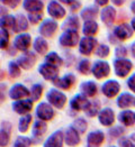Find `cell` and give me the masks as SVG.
<instances>
[{
  "label": "cell",
  "instance_id": "83f0119b",
  "mask_svg": "<svg viewBox=\"0 0 135 147\" xmlns=\"http://www.w3.org/2000/svg\"><path fill=\"white\" fill-rule=\"evenodd\" d=\"M63 145V134L61 130H56L45 140L44 147H62Z\"/></svg>",
  "mask_w": 135,
  "mask_h": 147
},
{
  "label": "cell",
  "instance_id": "ee69618b",
  "mask_svg": "<svg viewBox=\"0 0 135 147\" xmlns=\"http://www.w3.org/2000/svg\"><path fill=\"white\" fill-rule=\"evenodd\" d=\"M73 127L80 133V134H83L87 130V123L85 119L82 118H78L73 121Z\"/></svg>",
  "mask_w": 135,
  "mask_h": 147
},
{
  "label": "cell",
  "instance_id": "9a60e30c",
  "mask_svg": "<svg viewBox=\"0 0 135 147\" xmlns=\"http://www.w3.org/2000/svg\"><path fill=\"white\" fill-rule=\"evenodd\" d=\"M31 94V90H28L27 88L20 83H16L10 88L9 90V98L12 100H20L26 97H28Z\"/></svg>",
  "mask_w": 135,
  "mask_h": 147
},
{
  "label": "cell",
  "instance_id": "6f0895ef",
  "mask_svg": "<svg viewBox=\"0 0 135 147\" xmlns=\"http://www.w3.org/2000/svg\"><path fill=\"white\" fill-rule=\"evenodd\" d=\"M130 9H131V12H132V13L135 16V0H134V1H132L131 6H130Z\"/></svg>",
  "mask_w": 135,
  "mask_h": 147
},
{
  "label": "cell",
  "instance_id": "ffe728a7",
  "mask_svg": "<svg viewBox=\"0 0 135 147\" xmlns=\"http://www.w3.org/2000/svg\"><path fill=\"white\" fill-rule=\"evenodd\" d=\"M29 27V20L27 18V16H25L23 13H17L16 15V24L12 29L14 33L20 34V33H25Z\"/></svg>",
  "mask_w": 135,
  "mask_h": 147
},
{
  "label": "cell",
  "instance_id": "5bb4252c",
  "mask_svg": "<svg viewBox=\"0 0 135 147\" xmlns=\"http://www.w3.org/2000/svg\"><path fill=\"white\" fill-rule=\"evenodd\" d=\"M53 106L49 102H41L36 107V116L41 120H51L54 117Z\"/></svg>",
  "mask_w": 135,
  "mask_h": 147
},
{
  "label": "cell",
  "instance_id": "680465c9",
  "mask_svg": "<svg viewBox=\"0 0 135 147\" xmlns=\"http://www.w3.org/2000/svg\"><path fill=\"white\" fill-rule=\"evenodd\" d=\"M12 1H14V0H1V5H5V6H10Z\"/></svg>",
  "mask_w": 135,
  "mask_h": 147
},
{
  "label": "cell",
  "instance_id": "c3c4849f",
  "mask_svg": "<svg viewBox=\"0 0 135 147\" xmlns=\"http://www.w3.org/2000/svg\"><path fill=\"white\" fill-rule=\"evenodd\" d=\"M69 8H70V11L71 12L78 11V10L81 8V1H80V0H74L73 2L69 6Z\"/></svg>",
  "mask_w": 135,
  "mask_h": 147
},
{
  "label": "cell",
  "instance_id": "44dd1931",
  "mask_svg": "<svg viewBox=\"0 0 135 147\" xmlns=\"http://www.w3.org/2000/svg\"><path fill=\"white\" fill-rule=\"evenodd\" d=\"M80 26H81L80 25V17L74 15V13H71L65 18V20L61 25V28L62 30H68V29L78 30L80 28Z\"/></svg>",
  "mask_w": 135,
  "mask_h": 147
},
{
  "label": "cell",
  "instance_id": "f6af8a7d",
  "mask_svg": "<svg viewBox=\"0 0 135 147\" xmlns=\"http://www.w3.org/2000/svg\"><path fill=\"white\" fill-rule=\"evenodd\" d=\"M32 144L31 138L28 137H18L14 144V147H29Z\"/></svg>",
  "mask_w": 135,
  "mask_h": 147
},
{
  "label": "cell",
  "instance_id": "8d00e7d4",
  "mask_svg": "<svg viewBox=\"0 0 135 147\" xmlns=\"http://www.w3.org/2000/svg\"><path fill=\"white\" fill-rule=\"evenodd\" d=\"M91 69H92L91 67V63L88 59H82L77 65V70L81 74H83V75H88L89 72L91 71Z\"/></svg>",
  "mask_w": 135,
  "mask_h": 147
},
{
  "label": "cell",
  "instance_id": "9f6ffc18",
  "mask_svg": "<svg viewBox=\"0 0 135 147\" xmlns=\"http://www.w3.org/2000/svg\"><path fill=\"white\" fill-rule=\"evenodd\" d=\"M131 53H132L133 57L135 59V40L131 44Z\"/></svg>",
  "mask_w": 135,
  "mask_h": 147
},
{
  "label": "cell",
  "instance_id": "9c48e42d",
  "mask_svg": "<svg viewBox=\"0 0 135 147\" xmlns=\"http://www.w3.org/2000/svg\"><path fill=\"white\" fill-rule=\"evenodd\" d=\"M91 73L98 80L107 78L111 73V65L106 61H96L92 65Z\"/></svg>",
  "mask_w": 135,
  "mask_h": 147
},
{
  "label": "cell",
  "instance_id": "e0dca14e",
  "mask_svg": "<svg viewBox=\"0 0 135 147\" xmlns=\"http://www.w3.org/2000/svg\"><path fill=\"white\" fill-rule=\"evenodd\" d=\"M33 108V100L32 99H20L16 100L12 103V109L16 113L19 115H26Z\"/></svg>",
  "mask_w": 135,
  "mask_h": 147
},
{
  "label": "cell",
  "instance_id": "d4e9b609",
  "mask_svg": "<svg viewBox=\"0 0 135 147\" xmlns=\"http://www.w3.org/2000/svg\"><path fill=\"white\" fill-rule=\"evenodd\" d=\"M133 105H135V98L133 94L128 93V92H123L118 96L117 98V106L121 109H126L132 107Z\"/></svg>",
  "mask_w": 135,
  "mask_h": 147
},
{
  "label": "cell",
  "instance_id": "7c38bea8",
  "mask_svg": "<svg viewBox=\"0 0 135 147\" xmlns=\"http://www.w3.org/2000/svg\"><path fill=\"white\" fill-rule=\"evenodd\" d=\"M119 91H121V84L116 80H108V81L104 82L101 86L102 94L109 99L116 97L119 93Z\"/></svg>",
  "mask_w": 135,
  "mask_h": 147
},
{
  "label": "cell",
  "instance_id": "db71d44e",
  "mask_svg": "<svg viewBox=\"0 0 135 147\" xmlns=\"http://www.w3.org/2000/svg\"><path fill=\"white\" fill-rule=\"evenodd\" d=\"M20 2H23V1H22V0H14V1L12 2V5H10L9 7H10L12 9H16V8L19 6V3H20Z\"/></svg>",
  "mask_w": 135,
  "mask_h": 147
},
{
  "label": "cell",
  "instance_id": "ba28073f",
  "mask_svg": "<svg viewBox=\"0 0 135 147\" xmlns=\"http://www.w3.org/2000/svg\"><path fill=\"white\" fill-rule=\"evenodd\" d=\"M116 16H117V10L114 6H106L104 8H101L100 13H99V18L102 22V24L106 25L107 27H111L113 24L116 20Z\"/></svg>",
  "mask_w": 135,
  "mask_h": 147
},
{
  "label": "cell",
  "instance_id": "91938a15",
  "mask_svg": "<svg viewBox=\"0 0 135 147\" xmlns=\"http://www.w3.org/2000/svg\"><path fill=\"white\" fill-rule=\"evenodd\" d=\"M131 26H132V28H133V30L135 33V16L131 19Z\"/></svg>",
  "mask_w": 135,
  "mask_h": 147
},
{
  "label": "cell",
  "instance_id": "6da1fadb",
  "mask_svg": "<svg viewBox=\"0 0 135 147\" xmlns=\"http://www.w3.org/2000/svg\"><path fill=\"white\" fill-rule=\"evenodd\" d=\"M80 36L78 30H72V29H68V30H63L60 37H59V44L63 47H75L77 45H79L80 42Z\"/></svg>",
  "mask_w": 135,
  "mask_h": 147
},
{
  "label": "cell",
  "instance_id": "b9f144b4",
  "mask_svg": "<svg viewBox=\"0 0 135 147\" xmlns=\"http://www.w3.org/2000/svg\"><path fill=\"white\" fill-rule=\"evenodd\" d=\"M109 53H111V49H109V46L107 44H99L96 51H95V54L100 59L107 57L109 55Z\"/></svg>",
  "mask_w": 135,
  "mask_h": 147
},
{
  "label": "cell",
  "instance_id": "4dcf8cb0",
  "mask_svg": "<svg viewBox=\"0 0 135 147\" xmlns=\"http://www.w3.org/2000/svg\"><path fill=\"white\" fill-rule=\"evenodd\" d=\"M118 120L124 126H133L135 123V112L132 110H123L118 115Z\"/></svg>",
  "mask_w": 135,
  "mask_h": 147
},
{
  "label": "cell",
  "instance_id": "d6986e66",
  "mask_svg": "<svg viewBox=\"0 0 135 147\" xmlns=\"http://www.w3.org/2000/svg\"><path fill=\"white\" fill-rule=\"evenodd\" d=\"M100 10L98 9V6L92 5V6H87L86 8L81 9L80 11V18L86 22V20H96V18L99 16Z\"/></svg>",
  "mask_w": 135,
  "mask_h": 147
},
{
  "label": "cell",
  "instance_id": "7dc6e473",
  "mask_svg": "<svg viewBox=\"0 0 135 147\" xmlns=\"http://www.w3.org/2000/svg\"><path fill=\"white\" fill-rule=\"evenodd\" d=\"M127 86H128V89L132 92L135 93V73H133L128 78V80H127Z\"/></svg>",
  "mask_w": 135,
  "mask_h": 147
},
{
  "label": "cell",
  "instance_id": "7bdbcfd3",
  "mask_svg": "<svg viewBox=\"0 0 135 147\" xmlns=\"http://www.w3.org/2000/svg\"><path fill=\"white\" fill-rule=\"evenodd\" d=\"M27 18L29 20V24L32 25H37L41 24L44 19H43V13L42 12H33V13H28Z\"/></svg>",
  "mask_w": 135,
  "mask_h": 147
},
{
  "label": "cell",
  "instance_id": "e575fe53",
  "mask_svg": "<svg viewBox=\"0 0 135 147\" xmlns=\"http://www.w3.org/2000/svg\"><path fill=\"white\" fill-rule=\"evenodd\" d=\"M46 128H47V125L44 123V120H37L36 123H34V128H33V136L39 138L41 136H43L46 131Z\"/></svg>",
  "mask_w": 135,
  "mask_h": 147
},
{
  "label": "cell",
  "instance_id": "bcb514c9",
  "mask_svg": "<svg viewBox=\"0 0 135 147\" xmlns=\"http://www.w3.org/2000/svg\"><path fill=\"white\" fill-rule=\"evenodd\" d=\"M115 55L117 59H123L125 56H127V49L124 45H118L115 49Z\"/></svg>",
  "mask_w": 135,
  "mask_h": 147
},
{
  "label": "cell",
  "instance_id": "ac0fdd59",
  "mask_svg": "<svg viewBox=\"0 0 135 147\" xmlns=\"http://www.w3.org/2000/svg\"><path fill=\"white\" fill-rule=\"evenodd\" d=\"M22 6H23V9L28 13L42 12L45 7L42 0H23Z\"/></svg>",
  "mask_w": 135,
  "mask_h": 147
},
{
  "label": "cell",
  "instance_id": "8fae6325",
  "mask_svg": "<svg viewBox=\"0 0 135 147\" xmlns=\"http://www.w3.org/2000/svg\"><path fill=\"white\" fill-rule=\"evenodd\" d=\"M133 28L131 24L127 23H122V24L117 25L114 29H113V34L116 36L118 40H127L133 36Z\"/></svg>",
  "mask_w": 135,
  "mask_h": 147
},
{
  "label": "cell",
  "instance_id": "8992f818",
  "mask_svg": "<svg viewBox=\"0 0 135 147\" xmlns=\"http://www.w3.org/2000/svg\"><path fill=\"white\" fill-rule=\"evenodd\" d=\"M132 69H133V63L128 59L123 57V59H116L114 61V71L118 78L127 76L132 71Z\"/></svg>",
  "mask_w": 135,
  "mask_h": 147
},
{
  "label": "cell",
  "instance_id": "11a10c76",
  "mask_svg": "<svg viewBox=\"0 0 135 147\" xmlns=\"http://www.w3.org/2000/svg\"><path fill=\"white\" fill-rule=\"evenodd\" d=\"M58 1H59V2H61L62 5H68V6H70L74 0H58Z\"/></svg>",
  "mask_w": 135,
  "mask_h": 147
},
{
  "label": "cell",
  "instance_id": "f5cc1de1",
  "mask_svg": "<svg viewBox=\"0 0 135 147\" xmlns=\"http://www.w3.org/2000/svg\"><path fill=\"white\" fill-rule=\"evenodd\" d=\"M111 1L113 2V5L115 7H122L124 3H125L126 0H111Z\"/></svg>",
  "mask_w": 135,
  "mask_h": 147
},
{
  "label": "cell",
  "instance_id": "4fadbf2b",
  "mask_svg": "<svg viewBox=\"0 0 135 147\" xmlns=\"http://www.w3.org/2000/svg\"><path fill=\"white\" fill-rule=\"evenodd\" d=\"M36 60V54L34 52L27 51V52H24V54L17 59V63L23 70H29L35 65Z\"/></svg>",
  "mask_w": 135,
  "mask_h": 147
},
{
  "label": "cell",
  "instance_id": "f1b7e54d",
  "mask_svg": "<svg viewBox=\"0 0 135 147\" xmlns=\"http://www.w3.org/2000/svg\"><path fill=\"white\" fill-rule=\"evenodd\" d=\"M33 49L39 55H44L47 53L49 51V43L47 40L42 36L35 37L34 42H33Z\"/></svg>",
  "mask_w": 135,
  "mask_h": 147
},
{
  "label": "cell",
  "instance_id": "484cf974",
  "mask_svg": "<svg viewBox=\"0 0 135 147\" xmlns=\"http://www.w3.org/2000/svg\"><path fill=\"white\" fill-rule=\"evenodd\" d=\"M80 91L87 98H91L97 94L98 86L96 84V82H94V81H85L80 86Z\"/></svg>",
  "mask_w": 135,
  "mask_h": 147
},
{
  "label": "cell",
  "instance_id": "3957f363",
  "mask_svg": "<svg viewBox=\"0 0 135 147\" xmlns=\"http://www.w3.org/2000/svg\"><path fill=\"white\" fill-rule=\"evenodd\" d=\"M46 99L50 105H52L53 107L58 109H62L66 103V96L63 92H61L59 89H54V88L50 89L47 91Z\"/></svg>",
  "mask_w": 135,
  "mask_h": 147
},
{
  "label": "cell",
  "instance_id": "6125c7cd",
  "mask_svg": "<svg viewBox=\"0 0 135 147\" xmlns=\"http://www.w3.org/2000/svg\"><path fill=\"white\" fill-rule=\"evenodd\" d=\"M134 147H135V146H134Z\"/></svg>",
  "mask_w": 135,
  "mask_h": 147
},
{
  "label": "cell",
  "instance_id": "d6a6232c",
  "mask_svg": "<svg viewBox=\"0 0 135 147\" xmlns=\"http://www.w3.org/2000/svg\"><path fill=\"white\" fill-rule=\"evenodd\" d=\"M16 24V16L14 15H5V16H1V19H0V25L1 27L6 28V29H14Z\"/></svg>",
  "mask_w": 135,
  "mask_h": 147
},
{
  "label": "cell",
  "instance_id": "277c9868",
  "mask_svg": "<svg viewBox=\"0 0 135 147\" xmlns=\"http://www.w3.org/2000/svg\"><path fill=\"white\" fill-rule=\"evenodd\" d=\"M46 12L51 18H53L55 20H60V19H63L65 17L66 9L58 0H51L46 6Z\"/></svg>",
  "mask_w": 135,
  "mask_h": 147
},
{
  "label": "cell",
  "instance_id": "d590c367",
  "mask_svg": "<svg viewBox=\"0 0 135 147\" xmlns=\"http://www.w3.org/2000/svg\"><path fill=\"white\" fill-rule=\"evenodd\" d=\"M32 115L29 113H26V115H23V117L19 119V123H18V130L20 133H26L29 128V125L32 123Z\"/></svg>",
  "mask_w": 135,
  "mask_h": 147
},
{
  "label": "cell",
  "instance_id": "7a4b0ae2",
  "mask_svg": "<svg viewBox=\"0 0 135 147\" xmlns=\"http://www.w3.org/2000/svg\"><path fill=\"white\" fill-rule=\"evenodd\" d=\"M59 29V24L55 19L53 18H47L44 19L39 26H38V33L39 35L44 38H51L54 36V34Z\"/></svg>",
  "mask_w": 135,
  "mask_h": 147
},
{
  "label": "cell",
  "instance_id": "30bf717a",
  "mask_svg": "<svg viewBox=\"0 0 135 147\" xmlns=\"http://www.w3.org/2000/svg\"><path fill=\"white\" fill-rule=\"evenodd\" d=\"M14 47L17 51L20 52H27L28 49L32 45V36L28 33H20L17 34L14 38V43H12Z\"/></svg>",
  "mask_w": 135,
  "mask_h": 147
},
{
  "label": "cell",
  "instance_id": "f35d334b",
  "mask_svg": "<svg viewBox=\"0 0 135 147\" xmlns=\"http://www.w3.org/2000/svg\"><path fill=\"white\" fill-rule=\"evenodd\" d=\"M9 32L8 29L1 27L0 29V46L1 49H7L8 45H9Z\"/></svg>",
  "mask_w": 135,
  "mask_h": 147
},
{
  "label": "cell",
  "instance_id": "816d5d0a",
  "mask_svg": "<svg viewBox=\"0 0 135 147\" xmlns=\"http://www.w3.org/2000/svg\"><path fill=\"white\" fill-rule=\"evenodd\" d=\"M109 1L111 0H95V3L98 6V7H106V6H108V3H109Z\"/></svg>",
  "mask_w": 135,
  "mask_h": 147
},
{
  "label": "cell",
  "instance_id": "cb8c5ba5",
  "mask_svg": "<svg viewBox=\"0 0 135 147\" xmlns=\"http://www.w3.org/2000/svg\"><path fill=\"white\" fill-rule=\"evenodd\" d=\"M99 123L104 126H111L115 121V113L111 108L101 109L98 115Z\"/></svg>",
  "mask_w": 135,
  "mask_h": 147
},
{
  "label": "cell",
  "instance_id": "2e32d148",
  "mask_svg": "<svg viewBox=\"0 0 135 147\" xmlns=\"http://www.w3.org/2000/svg\"><path fill=\"white\" fill-rule=\"evenodd\" d=\"M75 81H77L75 75L72 73H68L65 74L64 76L58 78L55 81H53V84L56 88L61 89V90H69V89H71L73 86Z\"/></svg>",
  "mask_w": 135,
  "mask_h": 147
},
{
  "label": "cell",
  "instance_id": "60d3db41",
  "mask_svg": "<svg viewBox=\"0 0 135 147\" xmlns=\"http://www.w3.org/2000/svg\"><path fill=\"white\" fill-rule=\"evenodd\" d=\"M12 125L8 123L7 128H5V126L2 125V129H1V138H0V145L1 147H6L9 143V130H10Z\"/></svg>",
  "mask_w": 135,
  "mask_h": 147
},
{
  "label": "cell",
  "instance_id": "7402d4cb",
  "mask_svg": "<svg viewBox=\"0 0 135 147\" xmlns=\"http://www.w3.org/2000/svg\"><path fill=\"white\" fill-rule=\"evenodd\" d=\"M105 140V135L100 130L90 133L87 138V147H99Z\"/></svg>",
  "mask_w": 135,
  "mask_h": 147
},
{
  "label": "cell",
  "instance_id": "603a6c76",
  "mask_svg": "<svg viewBox=\"0 0 135 147\" xmlns=\"http://www.w3.org/2000/svg\"><path fill=\"white\" fill-rule=\"evenodd\" d=\"M88 103H89V101H88L86 96L82 93H79V94H75L73 98L71 99L70 107L75 111L85 110Z\"/></svg>",
  "mask_w": 135,
  "mask_h": 147
},
{
  "label": "cell",
  "instance_id": "5b68a950",
  "mask_svg": "<svg viewBox=\"0 0 135 147\" xmlns=\"http://www.w3.org/2000/svg\"><path fill=\"white\" fill-rule=\"evenodd\" d=\"M98 46V40L95 36H83L79 42V52L80 54L88 56L92 54Z\"/></svg>",
  "mask_w": 135,
  "mask_h": 147
},
{
  "label": "cell",
  "instance_id": "94428289",
  "mask_svg": "<svg viewBox=\"0 0 135 147\" xmlns=\"http://www.w3.org/2000/svg\"><path fill=\"white\" fill-rule=\"evenodd\" d=\"M111 147H115V146H111Z\"/></svg>",
  "mask_w": 135,
  "mask_h": 147
},
{
  "label": "cell",
  "instance_id": "74e56055",
  "mask_svg": "<svg viewBox=\"0 0 135 147\" xmlns=\"http://www.w3.org/2000/svg\"><path fill=\"white\" fill-rule=\"evenodd\" d=\"M43 94V86L39 83H35L31 88V99L33 101H38Z\"/></svg>",
  "mask_w": 135,
  "mask_h": 147
},
{
  "label": "cell",
  "instance_id": "ab89813d",
  "mask_svg": "<svg viewBox=\"0 0 135 147\" xmlns=\"http://www.w3.org/2000/svg\"><path fill=\"white\" fill-rule=\"evenodd\" d=\"M8 72H9L10 78H12V79H16V78L20 76V66L18 65L17 62H9V64H8Z\"/></svg>",
  "mask_w": 135,
  "mask_h": 147
},
{
  "label": "cell",
  "instance_id": "f907efd6",
  "mask_svg": "<svg viewBox=\"0 0 135 147\" xmlns=\"http://www.w3.org/2000/svg\"><path fill=\"white\" fill-rule=\"evenodd\" d=\"M119 144L122 147H134V145L132 144V142L130 139H121Z\"/></svg>",
  "mask_w": 135,
  "mask_h": 147
},
{
  "label": "cell",
  "instance_id": "f546056e",
  "mask_svg": "<svg viewBox=\"0 0 135 147\" xmlns=\"http://www.w3.org/2000/svg\"><path fill=\"white\" fill-rule=\"evenodd\" d=\"M65 143L69 146H77L80 143V137H79V131L74 128V127H70L66 133H65Z\"/></svg>",
  "mask_w": 135,
  "mask_h": 147
},
{
  "label": "cell",
  "instance_id": "1f68e13d",
  "mask_svg": "<svg viewBox=\"0 0 135 147\" xmlns=\"http://www.w3.org/2000/svg\"><path fill=\"white\" fill-rule=\"evenodd\" d=\"M99 110H100V102L98 100H91L87 105L85 112L88 117H95L99 113Z\"/></svg>",
  "mask_w": 135,
  "mask_h": 147
},
{
  "label": "cell",
  "instance_id": "52a82bcc",
  "mask_svg": "<svg viewBox=\"0 0 135 147\" xmlns=\"http://www.w3.org/2000/svg\"><path fill=\"white\" fill-rule=\"evenodd\" d=\"M38 72L43 76V79L46 81H55L60 74L58 66L52 65V64L46 63V62L38 66Z\"/></svg>",
  "mask_w": 135,
  "mask_h": 147
},
{
  "label": "cell",
  "instance_id": "836d02e7",
  "mask_svg": "<svg viewBox=\"0 0 135 147\" xmlns=\"http://www.w3.org/2000/svg\"><path fill=\"white\" fill-rule=\"evenodd\" d=\"M45 62L52 64V65H55V66H58V67H60L62 64H63L62 57L56 53V52H50L49 54H46V56H45Z\"/></svg>",
  "mask_w": 135,
  "mask_h": 147
},
{
  "label": "cell",
  "instance_id": "681fc988",
  "mask_svg": "<svg viewBox=\"0 0 135 147\" xmlns=\"http://www.w3.org/2000/svg\"><path fill=\"white\" fill-rule=\"evenodd\" d=\"M124 133V129H122L121 127H115L113 130H111V135L114 137H117V136L122 135Z\"/></svg>",
  "mask_w": 135,
  "mask_h": 147
},
{
  "label": "cell",
  "instance_id": "4316f807",
  "mask_svg": "<svg viewBox=\"0 0 135 147\" xmlns=\"http://www.w3.org/2000/svg\"><path fill=\"white\" fill-rule=\"evenodd\" d=\"M82 34L85 36H95L99 30V25L96 20H86L81 26Z\"/></svg>",
  "mask_w": 135,
  "mask_h": 147
}]
</instances>
